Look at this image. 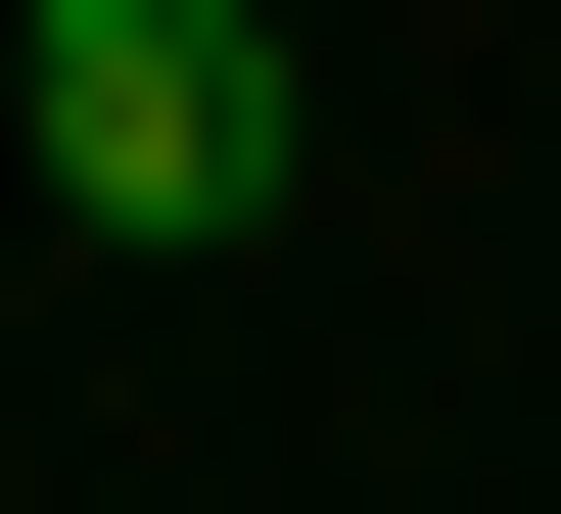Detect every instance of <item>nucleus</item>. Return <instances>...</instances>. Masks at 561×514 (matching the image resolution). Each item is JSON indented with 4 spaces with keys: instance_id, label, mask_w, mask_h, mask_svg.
I'll list each match as a JSON object with an SVG mask.
<instances>
[{
    "instance_id": "nucleus-1",
    "label": "nucleus",
    "mask_w": 561,
    "mask_h": 514,
    "mask_svg": "<svg viewBox=\"0 0 561 514\" xmlns=\"http://www.w3.org/2000/svg\"><path fill=\"white\" fill-rule=\"evenodd\" d=\"M0 94H47V187H94L140 281L328 187V94H280V0H0Z\"/></svg>"
}]
</instances>
